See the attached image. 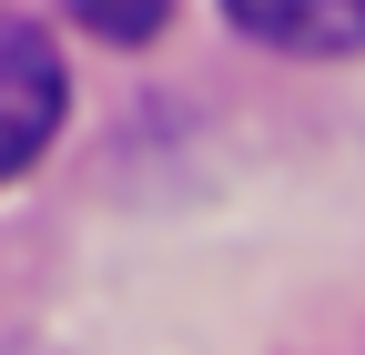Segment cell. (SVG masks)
<instances>
[{"label": "cell", "mask_w": 365, "mask_h": 355, "mask_svg": "<svg viewBox=\"0 0 365 355\" xmlns=\"http://www.w3.org/2000/svg\"><path fill=\"white\" fill-rule=\"evenodd\" d=\"M234 31H254L264 51H294V61H345L365 51V0H223Z\"/></svg>", "instance_id": "cell-2"}, {"label": "cell", "mask_w": 365, "mask_h": 355, "mask_svg": "<svg viewBox=\"0 0 365 355\" xmlns=\"http://www.w3.org/2000/svg\"><path fill=\"white\" fill-rule=\"evenodd\" d=\"M163 11H173V0H71V21H81L91 41H112V51L153 41V31H163Z\"/></svg>", "instance_id": "cell-3"}, {"label": "cell", "mask_w": 365, "mask_h": 355, "mask_svg": "<svg viewBox=\"0 0 365 355\" xmlns=\"http://www.w3.org/2000/svg\"><path fill=\"white\" fill-rule=\"evenodd\" d=\"M61 132V51L31 21H0V183L31 173Z\"/></svg>", "instance_id": "cell-1"}]
</instances>
